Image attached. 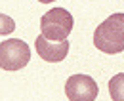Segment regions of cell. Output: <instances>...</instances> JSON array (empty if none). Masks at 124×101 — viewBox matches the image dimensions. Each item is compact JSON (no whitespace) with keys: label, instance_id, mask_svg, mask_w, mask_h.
<instances>
[{"label":"cell","instance_id":"obj_1","mask_svg":"<svg viewBox=\"0 0 124 101\" xmlns=\"http://www.w3.org/2000/svg\"><path fill=\"white\" fill-rule=\"evenodd\" d=\"M93 44L103 54H120L124 50V14H113L93 32Z\"/></svg>","mask_w":124,"mask_h":101},{"label":"cell","instance_id":"obj_2","mask_svg":"<svg viewBox=\"0 0 124 101\" xmlns=\"http://www.w3.org/2000/svg\"><path fill=\"white\" fill-rule=\"evenodd\" d=\"M73 15L65 8H54L40 17V34L48 40L63 42L73 31Z\"/></svg>","mask_w":124,"mask_h":101},{"label":"cell","instance_id":"obj_3","mask_svg":"<svg viewBox=\"0 0 124 101\" xmlns=\"http://www.w3.org/2000/svg\"><path fill=\"white\" fill-rule=\"evenodd\" d=\"M31 61V48L25 40L10 38L0 44V69L19 71Z\"/></svg>","mask_w":124,"mask_h":101},{"label":"cell","instance_id":"obj_4","mask_svg":"<svg viewBox=\"0 0 124 101\" xmlns=\"http://www.w3.org/2000/svg\"><path fill=\"white\" fill-rule=\"evenodd\" d=\"M99 88L88 74H73L65 84V93L69 101H95Z\"/></svg>","mask_w":124,"mask_h":101},{"label":"cell","instance_id":"obj_5","mask_svg":"<svg viewBox=\"0 0 124 101\" xmlns=\"http://www.w3.org/2000/svg\"><path fill=\"white\" fill-rule=\"evenodd\" d=\"M34 46H36V54L44 59V61H50V63L63 61L65 55L69 54V40H63V42H50V40L44 38L42 34H38L36 40H34Z\"/></svg>","mask_w":124,"mask_h":101},{"label":"cell","instance_id":"obj_6","mask_svg":"<svg viewBox=\"0 0 124 101\" xmlns=\"http://www.w3.org/2000/svg\"><path fill=\"white\" fill-rule=\"evenodd\" d=\"M109 93L113 101H124V72L115 74L109 80Z\"/></svg>","mask_w":124,"mask_h":101},{"label":"cell","instance_id":"obj_7","mask_svg":"<svg viewBox=\"0 0 124 101\" xmlns=\"http://www.w3.org/2000/svg\"><path fill=\"white\" fill-rule=\"evenodd\" d=\"M16 29V21L6 14H0V34H10Z\"/></svg>","mask_w":124,"mask_h":101},{"label":"cell","instance_id":"obj_8","mask_svg":"<svg viewBox=\"0 0 124 101\" xmlns=\"http://www.w3.org/2000/svg\"><path fill=\"white\" fill-rule=\"evenodd\" d=\"M38 2H42V4H50V2H54V0H38Z\"/></svg>","mask_w":124,"mask_h":101}]
</instances>
